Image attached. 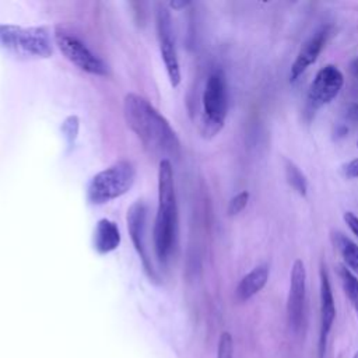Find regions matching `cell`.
<instances>
[{"label": "cell", "instance_id": "6da1fadb", "mask_svg": "<svg viewBox=\"0 0 358 358\" xmlns=\"http://www.w3.org/2000/svg\"><path fill=\"white\" fill-rule=\"evenodd\" d=\"M123 115L127 126L136 133L143 145L161 157L159 161L179 154V140L169 122L143 96L127 94L123 101Z\"/></svg>", "mask_w": 358, "mask_h": 358}, {"label": "cell", "instance_id": "7a4b0ae2", "mask_svg": "<svg viewBox=\"0 0 358 358\" xmlns=\"http://www.w3.org/2000/svg\"><path fill=\"white\" fill-rule=\"evenodd\" d=\"M176 194L171 161H159L158 168V208L154 225V248L159 262H168L176 239Z\"/></svg>", "mask_w": 358, "mask_h": 358}, {"label": "cell", "instance_id": "3957f363", "mask_svg": "<svg viewBox=\"0 0 358 358\" xmlns=\"http://www.w3.org/2000/svg\"><path fill=\"white\" fill-rule=\"evenodd\" d=\"M0 49L25 60L48 59L53 52L46 28L14 24H0Z\"/></svg>", "mask_w": 358, "mask_h": 358}, {"label": "cell", "instance_id": "277c9868", "mask_svg": "<svg viewBox=\"0 0 358 358\" xmlns=\"http://www.w3.org/2000/svg\"><path fill=\"white\" fill-rule=\"evenodd\" d=\"M136 169L129 161H117L98 172L88 183L87 197L92 204H105L123 196L134 183Z\"/></svg>", "mask_w": 358, "mask_h": 358}, {"label": "cell", "instance_id": "5b68a950", "mask_svg": "<svg viewBox=\"0 0 358 358\" xmlns=\"http://www.w3.org/2000/svg\"><path fill=\"white\" fill-rule=\"evenodd\" d=\"M228 110L227 80L221 70L213 71L203 92L201 133L204 137L215 136L224 126Z\"/></svg>", "mask_w": 358, "mask_h": 358}, {"label": "cell", "instance_id": "8992f818", "mask_svg": "<svg viewBox=\"0 0 358 358\" xmlns=\"http://www.w3.org/2000/svg\"><path fill=\"white\" fill-rule=\"evenodd\" d=\"M55 43L67 60L85 73L94 76H105L106 64L76 35L57 27L55 31Z\"/></svg>", "mask_w": 358, "mask_h": 358}, {"label": "cell", "instance_id": "52a82bcc", "mask_svg": "<svg viewBox=\"0 0 358 358\" xmlns=\"http://www.w3.org/2000/svg\"><path fill=\"white\" fill-rule=\"evenodd\" d=\"M343 85L344 76L338 67H336L334 64H327L322 67L316 73L308 91V110L312 113L323 105L330 103L340 94Z\"/></svg>", "mask_w": 358, "mask_h": 358}, {"label": "cell", "instance_id": "ba28073f", "mask_svg": "<svg viewBox=\"0 0 358 358\" xmlns=\"http://www.w3.org/2000/svg\"><path fill=\"white\" fill-rule=\"evenodd\" d=\"M157 35L159 42L161 57L164 60L168 78L172 87H178L180 83V69L176 53V46L173 41V29L171 14L165 7L158 8L157 13Z\"/></svg>", "mask_w": 358, "mask_h": 358}, {"label": "cell", "instance_id": "9c48e42d", "mask_svg": "<svg viewBox=\"0 0 358 358\" xmlns=\"http://www.w3.org/2000/svg\"><path fill=\"white\" fill-rule=\"evenodd\" d=\"M306 295V268L302 260H295L289 275V294L287 301V316L289 327L299 331L303 323Z\"/></svg>", "mask_w": 358, "mask_h": 358}, {"label": "cell", "instance_id": "30bf717a", "mask_svg": "<svg viewBox=\"0 0 358 358\" xmlns=\"http://www.w3.org/2000/svg\"><path fill=\"white\" fill-rule=\"evenodd\" d=\"M145 218H147L145 204L140 200L134 201L127 210L129 234H130L131 242H133L138 256L141 257V262L144 264V268H145L148 277L155 281V280H158V277H157V273H155L152 264L150 263V257H148L147 249H145Z\"/></svg>", "mask_w": 358, "mask_h": 358}, {"label": "cell", "instance_id": "8fae6325", "mask_svg": "<svg viewBox=\"0 0 358 358\" xmlns=\"http://www.w3.org/2000/svg\"><path fill=\"white\" fill-rule=\"evenodd\" d=\"M336 319V305L333 298V291L330 285V278L324 266L320 267V326H319V341L317 354L319 358H324L327 340Z\"/></svg>", "mask_w": 358, "mask_h": 358}, {"label": "cell", "instance_id": "7c38bea8", "mask_svg": "<svg viewBox=\"0 0 358 358\" xmlns=\"http://www.w3.org/2000/svg\"><path fill=\"white\" fill-rule=\"evenodd\" d=\"M327 27H323L320 29H317L299 49L292 66H291V71H289V80L294 83L296 81L302 73L312 66L317 56L320 55L324 43H326V38H327Z\"/></svg>", "mask_w": 358, "mask_h": 358}, {"label": "cell", "instance_id": "4fadbf2b", "mask_svg": "<svg viewBox=\"0 0 358 358\" xmlns=\"http://www.w3.org/2000/svg\"><path fill=\"white\" fill-rule=\"evenodd\" d=\"M268 280V266L259 264L253 270H250L238 284L235 289L236 299L239 302H245L255 296L259 291L264 288Z\"/></svg>", "mask_w": 358, "mask_h": 358}, {"label": "cell", "instance_id": "5bb4252c", "mask_svg": "<svg viewBox=\"0 0 358 358\" xmlns=\"http://www.w3.org/2000/svg\"><path fill=\"white\" fill-rule=\"evenodd\" d=\"M120 243V232L116 222L101 218L94 232V248L98 253L106 255L113 252Z\"/></svg>", "mask_w": 358, "mask_h": 358}, {"label": "cell", "instance_id": "9a60e30c", "mask_svg": "<svg viewBox=\"0 0 358 358\" xmlns=\"http://www.w3.org/2000/svg\"><path fill=\"white\" fill-rule=\"evenodd\" d=\"M331 242L343 257L348 270L358 275V245L343 232H331Z\"/></svg>", "mask_w": 358, "mask_h": 358}, {"label": "cell", "instance_id": "2e32d148", "mask_svg": "<svg viewBox=\"0 0 358 358\" xmlns=\"http://www.w3.org/2000/svg\"><path fill=\"white\" fill-rule=\"evenodd\" d=\"M284 171H285V179L288 185L299 194L306 196L308 193V180L302 171L289 159H284Z\"/></svg>", "mask_w": 358, "mask_h": 358}, {"label": "cell", "instance_id": "e0dca14e", "mask_svg": "<svg viewBox=\"0 0 358 358\" xmlns=\"http://www.w3.org/2000/svg\"><path fill=\"white\" fill-rule=\"evenodd\" d=\"M338 275H340V280H341V284H343V289H344L351 306L354 308V310L358 316V278L354 273H351L344 266H340Z\"/></svg>", "mask_w": 358, "mask_h": 358}, {"label": "cell", "instance_id": "ac0fdd59", "mask_svg": "<svg viewBox=\"0 0 358 358\" xmlns=\"http://www.w3.org/2000/svg\"><path fill=\"white\" fill-rule=\"evenodd\" d=\"M78 127H80V120L76 115L67 116L64 119V122L62 123V133L64 134L67 143L71 145L74 143V140L77 138L78 134Z\"/></svg>", "mask_w": 358, "mask_h": 358}, {"label": "cell", "instance_id": "d6986e66", "mask_svg": "<svg viewBox=\"0 0 358 358\" xmlns=\"http://www.w3.org/2000/svg\"><path fill=\"white\" fill-rule=\"evenodd\" d=\"M217 358H234V341L228 331H224L218 340Z\"/></svg>", "mask_w": 358, "mask_h": 358}, {"label": "cell", "instance_id": "ffe728a7", "mask_svg": "<svg viewBox=\"0 0 358 358\" xmlns=\"http://www.w3.org/2000/svg\"><path fill=\"white\" fill-rule=\"evenodd\" d=\"M249 201V192L243 190V192H239L238 194H235L231 200H229V204H228V208H227V213L228 215H236L239 214L248 204Z\"/></svg>", "mask_w": 358, "mask_h": 358}, {"label": "cell", "instance_id": "44dd1931", "mask_svg": "<svg viewBox=\"0 0 358 358\" xmlns=\"http://www.w3.org/2000/svg\"><path fill=\"white\" fill-rule=\"evenodd\" d=\"M343 175L347 179H357L358 178V158L351 159L343 166Z\"/></svg>", "mask_w": 358, "mask_h": 358}, {"label": "cell", "instance_id": "7402d4cb", "mask_svg": "<svg viewBox=\"0 0 358 358\" xmlns=\"http://www.w3.org/2000/svg\"><path fill=\"white\" fill-rule=\"evenodd\" d=\"M344 221L348 225V228L352 231V234L358 238V217L354 213L347 211L344 214Z\"/></svg>", "mask_w": 358, "mask_h": 358}, {"label": "cell", "instance_id": "603a6c76", "mask_svg": "<svg viewBox=\"0 0 358 358\" xmlns=\"http://www.w3.org/2000/svg\"><path fill=\"white\" fill-rule=\"evenodd\" d=\"M348 116L352 120H358V103H354L350 109H348Z\"/></svg>", "mask_w": 358, "mask_h": 358}, {"label": "cell", "instance_id": "cb8c5ba5", "mask_svg": "<svg viewBox=\"0 0 358 358\" xmlns=\"http://www.w3.org/2000/svg\"><path fill=\"white\" fill-rule=\"evenodd\" d=\"M189 4V1H171L169 3V6L172 7V8H176V10H179V8H182V7H186Z\"/></svg>", "mask_w": 358, "mask_h": 358}, {"label": "cell", "instance_id": "d4e9b609", "mask_svg": "<svg viewBox=\"0 0 358 358\" xmlns=\"http://www.w3.org/2000/svg\"><path fill=\"white\" fill-rule=\"evenodd\" d=\"M351 70H352V73H354V74H358V57L352 62V64H351Z\"/></svg>", "mask_w": 358, "mask_h": 358}, {"label": "cell", "instance_id": "484cf974", "mask_svg": "<svg viewBox=\"0 0 358 358\" xmlns=\"http://www.w3.org/2000/svg\"><path fill=\"white\" fill-rule=\"evenodd\" d=\"M352 358H358V351H357V352L352 355Z\"/></svg>", "mask_w": 358, "mask_h": 358}, {"label": "cell", "instance_id": "4316f807", "mask_svg": "<svg viewBox=\"0 0 358 358\" xmlns=\"http://www.w3.org/2000/svg\"><path fill=\"white\" fill-rule=\"evenodd\" d=\"M357 145H358V141H357Z\"/></svg>", "mask_w": 358, "mask_h": 358}]
</instances>
